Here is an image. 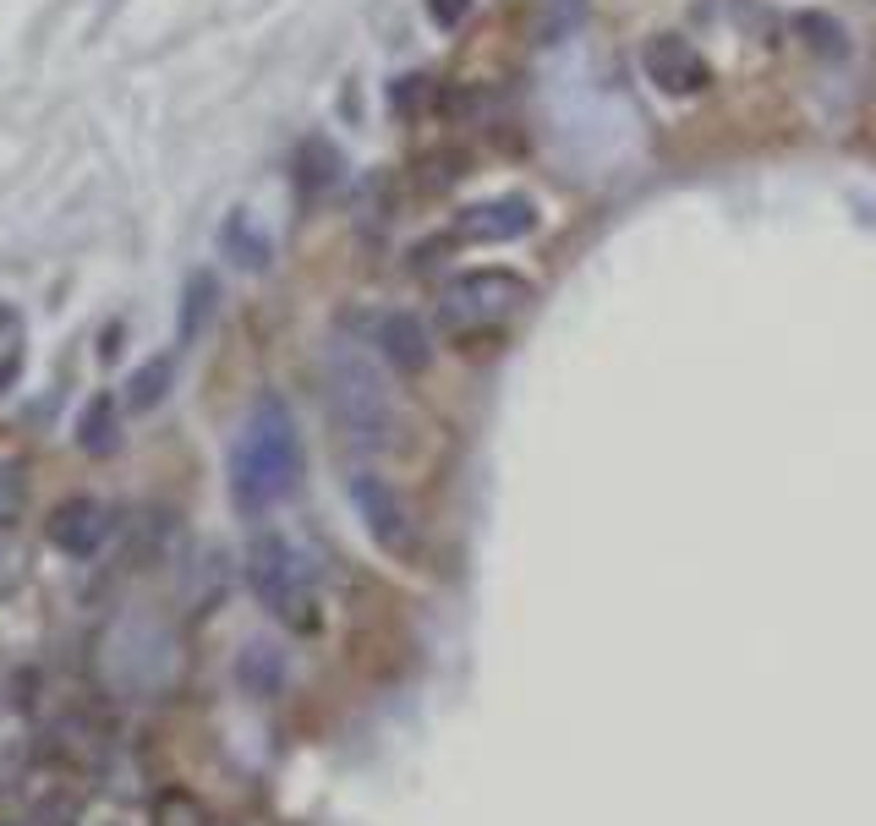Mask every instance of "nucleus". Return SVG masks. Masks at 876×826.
<instances>
[{
	"mask_svg": "<svg viewBox=\"0 0 876 826\" xmlns=\"http://www.w3.org/2000/svg\"><path fill=\"white\" fill-rule=\"evenodd\" d=\"M641 71H647V82H652L658 94H675V99H690V94L712 88V66L701 61V50H696V45H685V39H675V33L647 39V50H641Z\"/></svg>",
	"mask_w": 876,
	"mask_h": 826,
	"instance_id": "nucleus-8",
	"label": "nucleus"
},
{
	"mask_svg": "<svg viewBox=\"0 0 876 826\" xmlns=\"http://www.w3.org/2000/svg\"><path fill=\"white\" fill-rule=\"evenodd\" d=\"M427 17H433L439 28H461V22L472 17V0H427Z\"/></svg>",
	"mask_w": 876,
	"mask_h": 826,
	"instance_id": "nucleus-19",
	"label": "nucleus"
},
{
	"mask_svg": "<svg viewBox=\"0 0 876 826\" xmlns=\"http://www.w3.org/2000/svg\"><path fill=\"white\" fill-rule=\"evenodd\" d=\"M236 679H242L253 696H274V690L285 685V657H279V646L247 640V651H242V662H236Z\"/></svg>",
	"mask_w": 876,
	"mask_h": 826,
	"instance_id": "nucleus-15",
	"label": "nucleus"
},
{
	"mask_svg": "<svg viewBox=\"0 0 876 826\" xmlns=\"http://www.w3.org/2000/svg\"><path fill=\"white\" fill-rule=\"evenodd\" d=\"M22 373V351H11L6 362H0V389H11V378Z\"/></svg>",
	"mask_w": 876,
	"mask_h": 826,
	"instance_id": "nucleus-21",
	"label": "nucleus"
},
{
	"mask_svg": "<svg viewBox=\"0 0 876 826\" xmlns=\"http://www.w3.org/2000/svg\"><path fill=\"white\" fill-rule=\"evenodd\" d=\"M422 94H427V77L395 82V110H401V116H416V110H422Z\"/></svg>",
	"mask_w": 876,
	"mask_h": 826,
	"instance_id": "nucleus-20",
	"label": "nucleus"
},
{
	"mask_svg": "<svg viewBox=\"0 0 876 826\" xmlns=\"http://www.w3.org/2000/svg\"><path fill=\"white\" fill-rule=\"evenodd\" d=\"M28 509V471L17 460H0V531L17 525Z\"/></svg>",
	"mask_w": 876,
	"mask_h": 826,
	"instance_id": "nucleus-17",
	"label": "nucleus"
},
{
	"mask_svg": "<svg viewBox=\"0 0 876 826\" xmlns=\"http://www.w3.org/2000/svg\"><path fill=\"white\" fill-rule=\"evenodd\" d=\"M230 504L242 514H269L274 504H285L302 482V427L291 416V405L279 394H264L236 444H230Z\"/></svg>",
	"mask_w": 876,
	"mask_h": 826,
	"instance_id": "nucleus-2",
	"label": "nucleus"
},
{
	"mask_svg": "<svg viewBox=\"0 0 876 826\" xmlns=\"http://www.w3.org/2000/svg\"><path fill=\"white\" fill-rule=\"evenodd\" d=\"M154 826H208L198 799H187V794H165L159 805H154Z\"/></svg>",
	"mask_w": 876,
	"mask_h": 826,
	"instance_id": "nucleus-18",
	"label": "nucleus"
},
{
	"mask_svg": "<svg viewBox=\"0 0 876 826\" xmlns=\"http://www.w3.org/2000/svg\"><path fill=\"white\" fill-rule=\"evenodd\" d=\"M345 493H351V509L362 514V525H367V537L390 553V559H411L416 553V514L405 509L401 488L395 482H384L378 471H356L351 482H345Z\"/></svg>",
	"mask_w": 876,
	"mask_h": 826,
	"instance_id": "nucleus-6",
	"label": "nucleus"
},
{
	"mask_svg": "<svg viewBox=\"0 0 876 826\" xmlns=\"http://www.w3.org/2000/svg\"><path fill=\"white\" fill-rule=\"evenodd\" d=\"M795 33L806 39L816 56H844L849 50V33L833 22V17H821V11H806V17H795Z\"/></svg>",
	"mask_w": 876,
	"mask_h": 826,
	"instance_id": "nucleus-16",
	"label": "nucleus"
},
{
	"mask_svg": "<svg viewBox=\"0 0 876 826\" xmlns=\"http://www.w3.org/2000/svg\"><path fill=\"white\" fill-rule=\"evenodd\" d=\"M116 439H121V405L110 394H93L82 405V416H77V444L88 449V454H110Z\"/></svg>",
	"mask_w": 876,
	"mask_h": 826,
	"instance_id": "nucleus-13",
	"label": "nucleus"
},
{
	"mask_svg": "<svg viewBox=\"0 0 876 826\" xmlns=\"http://www.w3.org/2000/svg\"><path fill=\"white\" fill-rule=\"evenodd\" d=\"M247 586H253V597L269 608L285 630H296V636L318 630V613H324V602H318V570L307 564V553L285 531L264 525L247 542Z\"/></svg>",
	"mask_w": 876,
	"mask_h": 826,
	"instance_id": "nucleus-3",
	"label": "nucleus"
},
{
	"mask_svg": "<svg viewBox=\"0 0 876 826\" xmlns=\"http://www.w3.org/2000/svg\"><path fill=\"white\" fill-rule=\"evenodd\" d=\"M324 405H329V422L345 444L356 454H390L401 444V405L390 394L384 367L373 362V351L362 340H329L324 345Z\"/></svg>",
	"mask_w": 876,
	"mask_h": 826,
	"instance_id": "nucleus-1",
	"label": "nucleus"
},
{
	"mask_svg": "<svg viewBox=\"0 0 876 826\" xmlns=\"http://www.w3.org/2000/svg\"><path fill=\"white\" fill-rule=\"evenodd\" d=\"M45 537H50V548H61L67 559H93V553L105 548V537H110V509L99 504V499H88V493H77V499L50 509Z\"/></svg>",
	"mask_w": 876,
	"mask_h": 826,
	"instance_id": "nucleus-9",
	"label": "nucleus"
},
{
	"mask_svg": "<svg viewBox=\"0 0 876 826\" xmlns=\"http://www.w3.org/2000/svg\"><path fill=\"white\" fill-rule=\"evenodd\" d=\"M219 247H225V257H230L236 268H247V274H264L274 257V242L264 236V225H258L253 214H242V208L219 225Z\"/></svg>",
	"mask_w": 876,
	"mask_h": 826,
	"instance_id": "nucleus-11",
	"label": "nucleus"
},
{
	"mask_svg": "<svg viewBox=\"0 0 876 826\" xmlns=\"http://www.w3.org/2000/svg\"><path fill=\"white\" fill-rule=\"evenodd\" d=\"M538 230V203L521 197V191H504V197H488L466 208L450 230L455 247H504V242H526Z\"/></svg>",
	"mask_w": 876,
	"mask_h": 826,
	"instance_id": "nucleus-7",
	"label": "nucleus"
},
{
	"mask_svg": "<svg viewBox=\"0 0 876 826\" xmlns=\"http://www.w3.org/2000/svg\"><path fill=\"white\" fill-rule=\"evenodd\" d=\"M373 351L395 373H405V378H422L433 367V334H427V323L416 318V313H405V307H395V313H384V318L373 323Z\"/></svg>",
	"mask_w": 876,
	"mask_h": 826,
	"instance_id": "nucleus-10",
	"label": "nucleus"
},
{
	"mask_svg": "<svg viewBox=\"0 0 876 826\" xmlns=\"http://www.w3.org/2000/svg\"><path fill=\"white\" fill-rule=\"evenodd\" d=\"M433 307H439L444 334H455V340L499 334L521 307H532V279L515 268H466L439 285Z\"/></svg>",
	"mask_w": 876,
	"mask_h": 826,
	"instance_id": "nucleus-4",
	"label": "nucleus"
},
{
	"mask_svg": "<svg viewBox=\"0 0 876 826\" xmlns=\"http://www.w3.org/2000/svg\"><path fill=\"white\" fill-rule=\"evenodd\" d=\"M170 383H176V351H159V356H148L142 367H132V378H127V405L132 411H154L165 394H170Z\"/></svg>",
	"mask_w": 876,
	"mask_h": 826,
	"instance_id": "nucleus-14",
	"label": "nucleus"
},
{
	"mask_svg": "<svg viewBox=\"0 0 876 826\" xmlns=\"http://www.w3.org/2000/svg\"><path fill=\"white\" fill-rule=\"evenodd\" d=\"M214 313H219V279L208 268H193L181 285V345H193Z\"/></svg>",
	"mask_w": 876,
	"mask_h": 826,
	"instance_id": "nucleus-12",
	"label": "nucleus"
},
{
	"mask_svg": "<svg viewBox=\"0 0 876 826\" xmlns=\"http://www.w3.org/2000/svg\"><path fill=\"white\" fill-rule=\"evenodd\" d=\"M105 673L121 690H132V696L159 690L176 673V640L165 636L154 619H121L105 636Z\"/></svg>",
	"mask_w": 876,
	"mask_h": 826,
	"instance_id": "nucleus-5",
	"label": "nucleus"
}]
</instances>
